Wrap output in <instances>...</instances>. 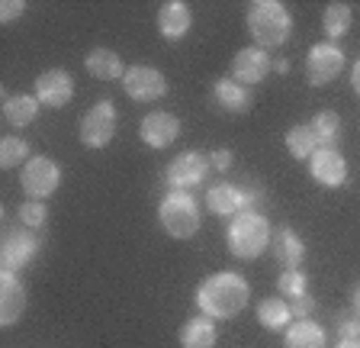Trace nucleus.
<instances>
[{
	"label": "nucleus",
	"mask_w": 360,
	"mask_h": 348,
	"mask_svg": "<svg viewBox=\"0 0 360 348\" xmlns=\"http://www.w3.org/2000/svg\"><path fill=\"white\" fill-rule=\"evenodd\" d=\"M338 333H341V339H360V313L341 319V323H338Z\"/></svg>",
	"instance_id": "nucleus-34"
},
{
	"label": "nucleus",
	"mask_w": 360,
	"mask_h": 348,
	"mask_svg": "<svg viewBox=\"0 0 360 348\" xmlns=\"http://www.w3.org/2000/svg\"><path fill=\"white\" fill-rule=\"evenodd\" d=\"M216 323L210 316H193L180 329V345L184 348H216Z\"/></svg>",
	"instance_id": "nucleus-23"
},
{
	"label": "nucleus",
	"mask_w": 360,
	"mask_h": 348,
	"mask_svg": "<svg viewBox=\"0 0 360 348\" xmlns=\"http://www.w3.org/2000/svg\"><path fill=\"white\" fill-rule=\"evenodd\" d=\"M116 123H120L116 104L112 100H97L81 120V142L87 149H106L116 136Z\"/></svg>",
	"instance_id": "nucleus-7"
},
{
	"label": "nucleus",
	"mask_w": 360,
	"mask_h": 348,
	"mask_svg": "<svg viewBox=\"0 0 360 348\" xmlns=\"http://www.w3.org/2000/svg\"><path fill=\"white\" fill-rule=\"evenodd\" d=\"M251 300V284H248L241 274L235 271H219L210 274L196 287V306H200L202 316L210 319H232Z\"/></svg>",
	"instance_id": "nucleus-1"
},
{
	"label": "nucleus",
	"mask_w": 360,
	"mask_h": 348,
	"mask_svg": "<svg viewBox=\"0 0 360 348\" xmlns=\"http://www.w3.org/2000/svg\"><path fill=\"white\" fill-rule=\"evenodd\" d=\"M283 348H328V335L319 323H312V316L296 319V323L286 325Z\"/></svg>",
	"instance_id": "nucleus-21"
},
{
	"label": "nucleus",
	"mask_w": 360,
	"mask_h": 348,
	"mask_svg": "<svg viewBox=\"0 0 360 348\" xmlns=\"http://www.w3.org/2000/svg\"><path fill=\"white\" fill-rule=\"evenodd\" d=\"M39 106L42 104L36 100V94H7L4 97V120L13 129H22L39 116Z\"/></svg>",
	"instance_id": "nucleus-22"
},
{
	"label": "nucleus",
	"mask_w": 360,
	"mask_h": 348,
	"mask_svg": "<svg viewBox=\"0 0 360 348\" xmlns=\"http://www.w3.org/2000/svg\"><path fill=\"white\" fill-rule=\"evenodd\" d=\"M261 194L251 187H235V184H212L206 190V206H210L216 216H238L245 210H255Z\"/></svg>",
	"instance_id": "nucleus-10"
},
{
	"label": "nucleus",
	"mask_w": 360,
	"mask_h": 348,
	"mask_svg": "<svg viewBox=\"0 0 360 348\" xmlns=\"http://www.w3.org/2000/svg\"><path fill=\"white\" fill-rule=\"evenodd\" d=\"M309 174H312L322 187H341V184L347 181V161L338 149H325L322 145V149L309 159Z\"/></svg>",
	"instance_id": "nucleus-15"
},
{
	"label": "nucleus",
	"mask_w": 360,
	"mask_h": 348,
	"mask_svg": "<svg viewBox=\"0 0 360 348\" xmlns=\"http://www.w3.org/2000/svg\"><path fill=\"white\" fill-rule=\"evenodd\" d=\"M71 97H75V77L68 75L65 68L42 71V75L36 77V100L42 106L61 110V106L71 104Z\"/></svg>",
	"instance_id": "nucleus-13"
},
{
	"label": "nucleus",
	"mask_w": 360,
	"mask_h": 348,
	"mask_svg": "<svg viewBox=\"0 0 360 348\" xmlns=\"http://www.w3.org/2000/svg\"><path fill=\"white\" fill-rule=\"evenodd\" d=\"M212 100L222 106L225 113H248L251 110V91L245 84H238L235 77H222L212 87Z\"/></svg>",
	"instance_id": "nucleus-20"
},
{
	"label": "nucleus",
	"mask_w": 360,
	"mask_h": 348,
	"mask_svg": "<svg viewBox=\"0 0 360 348\" xmlns=\"http://www.w3.org/2000/svg\"><path fill=\"white\" fill-rule=\"evenodd\" d=\"M190 26H193V13H190L184 0H167V4L158 7V32L165 39L177 42V39H184L190 32Z\"/></svg>",
	"instance_id": "nucleus-17"
},
{
	"label": "nucleus",
	"mask_w": 360,
	"mask_h": 348,
	"mask_svg": "<svg viewBox=\"0 0 360 348\" xmlns=\"http://www.w3.org/2000/svg\"><path fill=\"white\" fill-rule=\"evenodd\" d=\"M290 310H292V319H309V316H312V310H315V300L309 294L292 297V300H290Z\"/></svg>",
	"instance_id": "nucleus-31"
},
{
	"label": "nucleus",
	"mask_w": 360,
	"mask_h": 348,
	"mask_svg": "<svg viewBox=\"0 0 360 348\" xmlns=\"http://www.w3.org/2000/svg\"><path fill=\"white\" fill-rule=\"evenodd\" d=\"M274 71L277 75H290V58H277L274 61Z\"/></svg>",
	"instance_id": "nucleus-36"
},
{
	"label": "nucleus",
	"mask_w": 360,
	"mask_h": 348,
	"mask_svg": "<svg viewBox=\"0 0 360 348\" xmlns=\"http://www.w3.org/2000/svg\"><path fill=\"white\" fill-rule=\"evenodd\" d=\"M20 226L26 229H42L45 220H49V206H45V200H26V204H20Z\"/></svg>",
	"instance_id": "nucleus-30"
},
{
	"label": "nucleus",
	"mask_w": 360,
	"mask_h": 348,
	"mask_svg": "<svg viewBox=\"0 0 360 348\" xmlns=\"http://www.w3.org/2000/svg\"><path fill=\"white\" fill-rule=\"evenodd\" d=\"M212 161L206 151H196V149H187V151H180L177 159L167 165L165 171V181L171 190H196L202 187V181H206V174H210Z\"/></svg>",
	"instance_id": "nucleus-6"
},
{
	"label": "nucleus",
	"mask_w": 360,
	"mask_h": 348,
	"mask_svg": "<svg viewBox=\"0 0 360 348\" xmlns=\"http://www.w3.org/2000/svg\"><path fill=\"white\" fill-rule=\"evenodd\" d=\"M26 161H30V145L22 142L20 136H4V142H0V165L22 168Z\"/></svg>",
	"instance_id": "nucleus-28"
},
{
	"label": "nucleus",
	"mask_w": 360,
	"mask_h": 348,
	"mask_svg": "<svg viewBox=\"0 0 360 348\" xmlns=\"http://www.w3.org/2000/svg\"><path fill=\"white\" fill-rule=\"evenodd\" d=\"M139 136H142V142L148 145V149L161 151L171 142H177L180 120L174 113H167V110H155V113L142 116V123H139Z\"/></svg>",
	"instance_id": "nucleus-14"
},
{
	"label": "nucleus",
	"mask_w": 360,
	"mask_h": 348,
	"mask_svg": "<svg viewBox=\"0 0 360 348\" xmlns=\"http://www.w3.org/2000/svg\"><path fill=\"white\" fill-rule=\"evenodd\" d=\"M345 68V52L338 42H315L306 55V81L312 87H325L331 84Z\"/></svg>",
	"instance_id": "nucleus-8"
},
{
	"label": "nucleus",
	"mask_w": 360,
	"mask_h": 348,
	"mask_svg": "<svg viewBox=\"0 0 360 348\" xmlns=\"http://www.w3.org/2000/svg\"><path fill=\"white\" fill-rule=\"evenodd\" d=\"M39 249H42V239L36 235V229L26 226L7 229L4 245H0V265H4V271H20L22 265H30L36 258Z\"/></svg>",
	"instance_id": "nucleus-9"
},
{
	"label": "nucleus",
	"mask_w": 360,
	"mask_h": 348,
	"mask_svg": "<svg viewBox=\"0 0 360 348\" xmlns=\"http://www.w3.org/2000/svg\"><path fill=\"white\" fill-rule=\"evenodd\" d=\"M351 26H354V10L347 7V4H328V7H325L322 30H325V36H328V42L345 39L347 32H351Z\"/></svg>",
	"instance_id": "nucleus-26"
},
{
	"label": "nucleus",
	"mask_w": 360,
	"mask_h": 348,
	"mask_svg": "<svg viewBox=\"0 0 360 348\" xmlns=\"http://www.w3.org/2000/svg\"><path fill=\"white\" fill-rule=\"evenodd\" d=\"M26 313V287L16 271H0V323L13 325Z\"/></svg>",
	"instance_id": "nucleus-16"
},
{
	"label": "nucleus",
	"mask_w": 360,
	"mask_h": 348,
	"mask_svg": "<svg viewBox=\"0 0 360 348\" xmlns=\"http://www.w3.org/2000/svg\"><path fill=\"white\" fill-rule=\"evenodd\" d=\"M270 251H274V258L283 265V271L300 268L302 258H306V245H302V239L292 232V229H286V226L274 232V239H270Z\"/></svg>",
	"instance_id": "nucleus-19"
},
{
	"label": "nucleus",
	"mask_w": 360,
	"mask_h": 348,
	"mask_svg": "<svg viewBox=\"0 0 360 348\" xmlns=\"http://www.w3.org/2000/svg\"><path fill=\"white\" fill-rule=\"evenodd\" d=\"M338 348H360V339H338Z\"/></svg>",
	"instance_id": "nucleus-37"
},
{
	"label": "nucleus",
	"mask_w": 360,
	"mask_h": 348,
	"mask_svg": "<svg viewBox=\"0 0 360 348\" xmlns=\"http://www.w3.org/2000/svg\"><path fill=\"white\" fill-rule=\"evenodd\" d=\"M248 32L261 49L283 46L292 32V16L280 0H255L248 7Z\"/></svg>",
	"instance_id": "nucleus-2"
},
{
	"label": "nucleus",
	"mask_w": 360,
	"mask_h": 348,
	"mask_svg": "<svg viewBox=\"0 0 360 348\" xmlns=\"http://www.w3.org/2000/svg\"><path fill=\"white\" fill-rule=\"evenodd\" d=\"M257 323H261L264 329H270V333H280V329H286V325L292 323L290 303L280 300V297H267V300L257 306Z\"/></svg>",
	"instance_id": "nucleus-25"
},
{
	"label": "nucleus",
	"mask_w": 360,
	"mask_h": 348,
	"mask_svg": "<svg viewBox=\"0 0 360 348\" xmlns=\"http://www.w3.org/2000/svg\"><path fill=\"white\" fill-rule=\"evenodd\" d=\"M306 287H309V278H306V271H302V268H290V271H283L277 278V290L283 297H302L306 294Z\"/></svg>",
	"instance_id": "nucleus-29"
},
{
	"label": "nucleus",
	"mask_w": 360,
	"mask_h": 348,
	"mask_svg": "<svg viewBox=\"0 0 360 348\" xmlns=\"http://www.w3.org/2000/svg\"><path fill=\"white\" fill-rule=\"evenodd\" d=\"M351 87L360 94V58L354 61V68H351Z\"/></svg>",
	"instance_id": "nucleus-35"
},
{
	"label": "nucleus",
	"mask_w": 360,
	"mask_h": 348,
	"mask_svg": "<svg viewBox=\"0 0 360 348\" xmlns=\"http://www.w3.org/2000/svg\"><path fill=\"white\" fill-rule=\"evenodd\" d=\"M84 68H87L90 77H97V81H116V77H126V65H122L120 52H112V49H90L87 58H84Z\"/></svg>",
	"instance_id": "nucleus-18"
},
{
	"label": "nucleus",
	"mask_w": 360,
	"mask_h": 348,
	"mask_svg": "<svg viewBox=\"0 0 360 348\" xmlns=\"http://www.w3.org/2000/svg\"><path fill=\"white\" fill-rule=\"evenodd\" d=\"M22 10H26L22 0H4V4H0V20H4V23H13Z\"/></svg>",
	"instance_id": "nucleus-32"
},
{
	"label": "nucleus",
	"mask_w": 360,
	"mask_h": 348,
	"mask_svg": "<svg viewBox=\"0 0 360 348\" xmlns=\"http://www.w3.org/2000/svg\"><path fill=\"white\" fill-rule=\"evenodd\" d=\"M319 149H322V145H319V136H315V129L309 126V123H300V126H292L290 132H286V151H290L292 159L306 161V159H312Z\"/></svg>",
	"instance_id": "nucleus-24"
},
{
	"label": "nucleus",
	"mask_w": 360,
	"mask_h": 348,
	"mask_svg": "<svg viewBox=\"0 0 360 348\" xmlns=\"http://www.w3.org/2000/svg\"><path fill=\"white\" fill-rule=\"evenodd\" d=\"M229 251L241 261H255L261 258L264 249H270V239H274V229L270 220L257 210H245L238 213L232 223H229Z\"/></svg>",
	"instance_id": "nucleus-3"
},
{
	"label": "nucleus",
	"mask_w": 360,
	"mask_h": 348,
	"mask_svg": "<svg viewBox=\"0 0 360 348\" xmlns=\"http://www.w3.org/2000/svg\"><path fill=\"white\" fill-rule=\"evenodd\" d=\"M210 161H212V171H229L235 155L229 149H216V151H210Z\"/></svg>",
	"instance_id": "nucleus-33"
},
{
	"label": "nucleus",
	"mask_w": 360,
	"mask_h": 348,
	"mask_svg": "<svg viewBox=\"0 0 360 348\" xmlns=\"http://www.w3.org/2000/svg\"><path fill=\"white\" fill-rule=\"evenodd\" d=\"M312 129H315V136H319V145L335 149V139L341 136V116H338L335 110H322V113L312 120Z\"/></svg>",
	"instance_id": "nucleus-27"
},
{
	"label": "nucleus",
	"mask_w": 360,
	"mask_h": 348,
	"mask_svg": "<svg viewBox=\"0 0 360 348\" xmlns=\"http://www.w3.org/2000/svg\"><path fill=\"white\" fill-rule=\"evenodd\" d=\"M351 300H354V310H357V313H360V284H357V287H354Z\"/></svg>",
	"instance_id": "nucleus-38"
},
{
	"label": "nucleus",
	"mask_w": 360,
	"mask_h": 348,
	"mask_svg": "<svg viewBox=\"0 0 360 348\" xmlns=\"http://www.w3.org/2000/svg\"><path fill=\"white\" fill-rule=\"evenodd\" d=\"M270 71H274V61H270L267 49H261V46H245L232 58V77L238 84H245V87L261 84Z\"/></svg>",
	"instance_id": "nucleus-12"
},
{
	"label": "nucleus",
	"mask_w": 360,
	"mask_h": 348,
	"mask_svg": "<svg viewBox=\"0 0 360 348\" xmlns=\"http://www.w3.org/2000/svg\"><path fill=\"white\" fill-rule=\"evenodd\" d=\"M61 184V165L45 155H32L26 165L20 168V187L26 190L30 200H49Z\"/></svg>",
	"instance_id": "nucleus-5"
},
{
	"label": "nucleus",
	"mask_w": 360,
	"mask_h": 348,
	"mask_svg": "<svg viewBox=\"0 0 360 348\" xmlns=\"http://www.w3.org/2000/svg\"><path fill=\"white\" fill-rule=\"evenodd\" d=\"M158 220H161V226H165V232L171 239H193L202 223L200 204H196V197L187 194V190H171L158 204Z\"/></svg>",
	"instance_id": "nucleus-4"
},
{
	"label": "nucleus",
	"mask_w": 360,
	"mask_h": 348,
	"mask_svg": "<svg viewBox=\"0 0 360 348\" xmlns=\"http://www.w3.org/2000/svg\"><path fill=\"white\" fill-rule=\"evenodd\" d=\"M122 91L139 104H151V100H161L167 94V77L148 65H132L122 77Z\"/></svg>",
	"instance_id": "nucleus-11"
}]
</instances>
